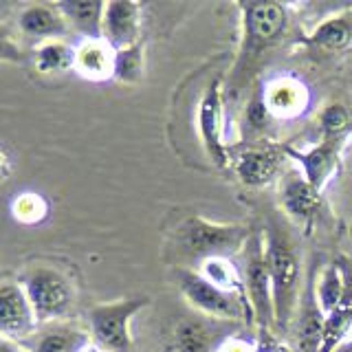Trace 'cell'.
Masks as SVG:
<instances>
[{
  "mask_svg": "<svg viewBox=\"0 0 352 352\" xmlns=\"http://www.w3.org/2000/svg\"><path fill=\"white\" fill-rule=\"evenodd\" d=\"M264 236V258L271 275L273 286V311H275V330L278 335L289 333L293 328L297 308L304 293V264L302 251L293 236L291 227L282 218L273 216L267 227L262 229Z\"/></svg>",
  "mask_w": 352,
  "mask_h": 352,
  "instance_id": "1",
  "label": "cell"
},
{
  "mask_svg": "<svg viewBox=\"0 0 352 352\" xmlns=\"http://www.w3.org/2000/svg\"><path fill=\"white\" fill-rule=\"evenodd\" d=\"M253 234L251 225L212 223L203 216H187L174 229L168 245V260L176 269H194L214 258H240L247 240Z\"/></svg>",
  "mask_w": 352,
  "mask_h": 352,
  "instance_id": "2",
  "label": "cell"
},
{
  "mask_svg": "<svg viewBox=\"0 0 352 352\" xmlns=\"http://www.w3.org/2000/svg\"><path fill=\"white\" fill-rule=\"evenodd\" d=\"M238 7L242 11V44L234 66V80L236 91H242L249 84V71L256 66V62L282 42L289 29V11L273 0L240 3Z\"/></svg>",
  "mask_w": 352,
  "mask_h": 352,
  "instance_id": "3",
  "label": "cell"
},
{
  "mask_svg": "<svg viewBox=\"0 0 352 352\" xmlns=\"http://www.w3.org/2000/svg\"><path fill=\"white\" fill-rule=\"evenodd\" d=\"M20 284L33 306L40 328L64 322L73 313L77 291L69 275H64L60 269L47 267V264H36V267L25 271Z\"/></svg>",
  "mask_w": 352,
  "mask_h": 352,
  "instance_id": "4",
  "label": "cell"
},
{
  "mask_svg": "<svg viewBox=\"0 0 352 352\" xmlns=\"http://www.w3.org/2000/svg\"><path fill=\"white\" fill-rule=\"evenodd\" d=\"M150 306L148 295L124 297V300L95 304L88 311V333L99 352H135L130 324Z\"/></svg>",
  "mask_w": 352,
  "mask_h": 352,
  "instance_id": "5",
  "label": "cell"
},
{
  "mask_svg": "<svg viewBox=\"0 0 352 352\" xmlns=\"http://www.w3.org/2000/svg\"><path fill=\"white\" fill-rule=\"evenodd\" d=\"M240 273L245 282L247 300L253 311V324L258 326L260 337L269 339L275 330V311H273V286L271 275L264 258V236L262 229L253 227V234L240 253Z\"/></svg>",
  "mask_w": 352,
  "mask_h": 352,
  "instance_id": "6",
  "label": "cell"
},
{
  "mask_svg": "<svg viewBox=\"0 0 352 352\" xmlns=\"http://www.w3.org/2000/svg\"><path fill=\"white\" fill-rule=\"evenodd\" d=\"M176 280H179L181 293L196 313L225 319V322H245L253 324V311L245 297L229 293L214 286L207 278L194 269H176Z\"/></svg>",
  "mask_w": 352,
  "mask_h": 352,
  "instance_id": "7",
  "label": "cell"
},
{
  "mask_svg": "<svg viewBox=\"0 0 352 352\" xmlns=\"http://www.w3.org/2000/svg\"><path fill=\"white\" fill-rule=\"evenodd\" d=\"M236 326V322L214 319L201 313L183 317L172 330L168 352H220L223 341L234 335Z\"/></svg>",
  "mask_w": 352,
  "mask_h": 352,
  "instance_id": "8",
  "label": "cell"
},
{
  "mask_svg": "<svg viewBox=\"0 0 352 352\" xmlns=\"http://www.w3.org/2000/svg\"><path fill=\"white\" fill-rule=\"evenodd\" d=\"M225 110H223V77H214L209 84L203 102L198 106V132H201L203 148L207 157L216 163V168L225 170L231 165L229 148L223 137Z\"/></svg>",
  "mask_w": 352,
  "mask_h": 352,
  "instance_id": "9",
  "label": "cell"
},
{
  "mask_svg": "<svg viewBox=\"0 0 352 352\" xmlns=\"http://www.w3.org/2000/svg\"><path fill=\"white\" fill-rule=\"evenodd\" d=\"M348 141V132L339 137H324L322 143H317L311 150H295L293 146H284L286 159L300 163L304 179L311 183L317 192H324L330 179L341 170V152Z\"/></svg>",
  "mask_w": 352,
  "mask_h": 352,
  "instance_id": "10",
  "label": "cell"
},
{
  "mask_svg": "<svg viewBox=\"0 0 352 352\" xmlns=\"http://www.w3.org/2000/svg\"><path fill=\"white\" fill-rule=\"evenodd\" d=\"M40 330L38 317L20 282H0V337L27 341Z\"/></svg>",
  "mask_w": 352,
  "mask_h": 352,
  "instance_id": "11",
  "label": "cell"
},
{
  "mask_svg": "<svg viewBox=\"0 0 352 352\" xmlns=\"http://www.w3.org/2000/svg\"><path fill=\"white\" fill-rule=\"evenodd\" d=\"M317 269L313 267L304 284V293L293 322V341L295 352H319L322 348V330H324V311L317 302Z\"/></svg>",
  "mask_w": 352,
  "mask_h": 352,
  "instance_id": "12",
  "label": "cell"
},
{
  "mask_svg": "<svg viewBox=\"0 0 352 352\" xmlns=\"http://www.w3.org/2000/svg\"><path fill=\"white\" fill-rule=\"evenodd\" d=\"M143 5L132 0H110L104 9V40L117 51L128 49L143 38Z\"/></svg>",
  "mask_w": 352,
  "mask_h": 352,
  "instance_id": "13",
  "label": "cell"
},
{
  "mask_svg": "<svg viewBox=\"0 0 352 352\" xmlns=\"http://www.w3.org/2000/svg\"><path fill=\"white\" fill-rule=\"evenodd\" d=\"M18 31L25 38H31L36 42H47V40H64L69 33V25L66 18L60 11L58 3H29L20 9Z\"/></svg>",
  "mask_w": 352,
  "mask_h": 352,
  "instance_id": "14",
  "label": "cell"
},
{
  "mask_svg": "<svg viewBox=\"0 0 352 352\" xmlns=\"http://www.w3.org/2000/svg\"><path fill=\"white\" fill-rule=\"evenodd\" d=\"M117 49L104 38L80 40L75 44L73 71L88 82H108L115 80Z\"/></svg>",
  "mask_w": 352,
  "mask_h": 352,
  "instance_id": "15",
  "label": "cell"
},
{
  "mask_svg": "<svg viewBox=\"0 0 352 352\" xmlns=\"http://www.w3.org/2000/svg\"><path fill=\"white\" fill-rule=\"evenodd\" d=\"M284 159H286L284 146L249 148V150H242L236 159H231V165H234L236 176L245 185L262 187L278 174Z\"/></svg>",
  "mask_w": 352,
  "mask_h": 352,
  "instance_id": "16",
  "label": "cell"
},
{
  "mask_svg": "<svg viewBox=\"0 0 352 352\" xmlns=\"http://www.w3.org/2000/svg\"><path fill=\"white\" fill-rule=\"evenodd\" d=\"M262 97L271 117L278 119H293L302 115L308 104L306 86L293 80V77H278V80L269 82L264 86Z\"/></svg>",
  "mask_w": 352,
  "mask_h": 352,
  "instance_id": "17",
  "label": "cell"
},
{
  "mask_svg": "<svg viewBox=\"0 0 352 352\" xmlns=\"http://www.w3.org/2000/svg\"><path fill=\"white\" fill-rule=\"evenodd\" d=\"M93 348L91 333L75 324H49L42 326L36 341L29 348L31 352H86Z\"/></svg>",
  "mask_w": 352,
  "mask_h": 352,
  "instance_id": "18",
  "label": "cell"
},
{
  "mask_svg": "<svg viewBox=\"0 0 352 352\" xmlns=\"http://www.w3.org/2000/svg\"><path fill=\"white\" fill-rule=\"evenodd\" d=\"M282 207L289 216L302 218L308 225L319 214L322 207V192L304 179V174H289L282 183Z\"/></svg>",
  "mask_w": 352,
  "mask_h": 352,
  "instance_id": "19",
  "label": "cell"
},
{
  "mask_svg": "<svg viewBox=\"0 0 352 352\" xmlns=\"http://www.w3.org/2000/svg\"><path fill=\"white\" fill-rule=\"evenodd\" d=\"M71 31L80 33L82 40L104 38V9L106 3L99 0H71L58 3Z\"/></svg>",
  "mask_w": 352,
  "mask_h": 352,
  "instance_id": "20",
  "label": "cell"
},
{
  "mask_svg": "<svg viewBox=\"0 0 352 352\" xmlns=\"http://www.w3.org/2000/svg\"><path fill=\"white\" fill-rule=\"evenodd\" d=\"M75 47L66 40H47L38 42L33 49L31 62L40 75H62L73 71Z\"/></svg>",
  "mask_w": 352,
  "mask_h": 352,
  "instance_id": "21",
  "label": "cell"
},
{
  "mask_svg": "<svg viewBox=\"0 0 352 352\" xmlns=\"http://www.w3.org/2000/svg\"><path fill=\"white\" fill-rule=\"evenodd\" d=\"M317 302L319 308L324 311V315H330L348 300V284H346V275L341 269L339 262L328 264L326 271L322 273V278L317 282Z\"/></svg>",
  "mask_w": 352,
  "mask_h": 352,
  "instance_id": "22",
  "label": "cell"
},
{
  "mask_svg": "<svg viewBox=\"0 0 352 352\" xmlns=\"http://www.w3.org/2000/svg\"><path fill=\"white\" fill-rule=\"evenodd\" d=\"M350 40H352V20L348 16H337L322 22L311 36L302 40V44L322 51H339Z\"/></svg>",
  "mask_w": 352,
  "mask_h": 352,
  "instance_id": "23",
  "label": "cell"
},
{
  "mask_svg": "<svg viewBox=\"0 0 352 352\" xmlns=\"http://www.w3.org/2000/svg\"><path fill=\"white\" fill-rule=\"evenodd\" d=\"M198 273H201L203 278H207L214 286H218V289L236 293V295L245 297V300H247V291H245V282H242V273H240V269L231 260H225V258L207 260V262L201 264Z\"/></svg>",
  "mask_w": 352,
  "mask_h": 352,
  "instance_id": "24",
  "label": "cell"
},
{
  "mask_svg": "<svg viewBox=\"0 0 352 352\" xmlns=\"http://www.w3.org/2000/svg\"><path fill=\"white\" fill-rule=\"evenodd\" d=\"M143 77H146V44L141 40L128 49L117 51L115 80L119 84L135 86L143 82Z\"/></svg>",
  "mask_w": 352,
  "mask_h": 352,
  "instance_id": "25",
  "label": "cell"
},
{
  "mask_svg": "<svg viewBox=\"0 0 352 352\" xmlns=\"http://www.w3.org/2000/svg\"><path fill=\"white\" fill-rule=\"evenodd\" d=\"M350 326H352V295L339 308H335L333 313L326 315L324 330H322V348H319V352H335L337 346L346 341Z\"/></svg>",
  "mask_w": 352,
  "mask_h": 352,
  "instance_id": "26",
  "label": "cell"
},
{
  "mask_svg": "<svg viewBox=\"0 0 352 352\" xmlns=\"http://www.w3.org/2000/svg\"><path fill=\"white\" fill-rule=\"evenodd\" d=\"M11 216L25 227H36L49 216V201L38 192H22L11 201Z\"/></svg>",
  "mask_w": 352,
  "mask_h": 352,
  "instance_id": "27",
  "label": "cell"
},
{
  "mask_svg": "<svg viewBox=\"0 0 352 352\" xmlns=\"http://www.w3.org/2000/svg\"><path fill=\"white\" fill-rule=\"evenodd\" d=\"M0 62H9V64L27 62V51L18 40V33L3 20H0Z\"/></svg>",
  "mask_w": 352,
  "mask_h": 352,
  "instance_id": "28",
  "label": "cell"
},
{
  "mask_svg": "<svg viewBox=\"0 0 352 352\" xmlns=\"http://www.w3.org/2000/svg\"><path fill=\"white\" fill-rule=\"evenodd\" d=\"M319 121H322L324 137H339V135H346V132H348L350 115H348L346 106L330 104V106L324 108V113H322V117H319Z\"/></svg>",
  "mask_w": 352,
  "mask_h": 352,
  "instance_id": "29",
  "label": "cell"
},
{
  "mask_svg": "<svg viewBox=\"0 0 352 352\" xmlns=\"http://www.w3.org/2000/svg\"><path fill=\"white\" fill-rule=\"evenodd\" d=\"M269 119H271V113L264 106V97H262V91L251 99L247 110H245V119H242V128L249 130L251 135H256V132L264 130L269 126Z\"/></svg>",
  "mask_w": 352,
  "mask_h": 352,
  "instance_id": "30",
  "label": "cell"
},
{
  "mask_svg": "<svg viewBox=\"0 0 352 352\" xmlns=\"http://www.w3.org/2000/svg\"><path fill=\"white\" fill-rule=\"evenodd\" d=\"M0 352H31V350L22 346L20 341L7 339V337H0Z\"/></svg>",
  "mask_w": 352,
  "mask_h": 352,
  "instance_id": "31",
  "label": "cell"
},
{
  "mask_svg": "<svg viewBox=\"0 0 352 352\" xmlns=\"http://www.w3.org/2000/svg\"><path fill=\"white\" fill-rule=\"evenodd\" d=\"M11 176V159L5 150H0V185Z\"/></svg>",
  "mask_w": 352,
  "mask_h": 352,
  "instance_id": "32",
  "label": "cell"
},
{
  "mask_svg": "<svg viewBox=\"0 0 352 352\" xmlns=\"http://www.w3.org/2000/svg\"><path fill=\"white\" fill-rule=\"evenodd\" d=\"M335 352H352V337H350V339H346L344 344H339Z\"/></svg>",
  "mask_w": 352,
  "mask_h": 352,
  "instance_id": "33",
  "label": "cell"
},
{
  "mask_svg": "<svg viewBox=\"0 0 352 352\" xmlns=\"http://www.w3.org/2000/svg\"><path fill=\"white\" fill-rule=\"evenodd\" d=\"M220 352H225V350H220Z\"/></svg>",
  "mask_w": 352,
  "mask_h": 352,
  "instance_id": "34",
  "label": "cell"
}]
</instances>
